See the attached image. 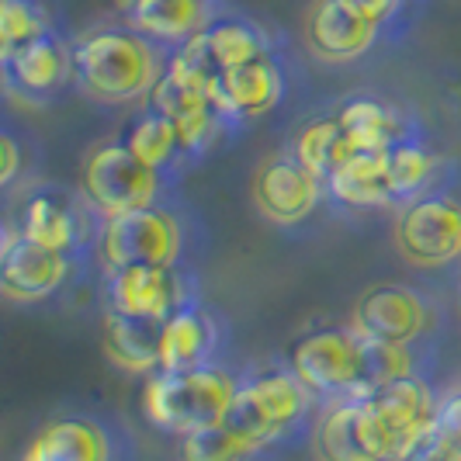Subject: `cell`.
I'll use <instances>...</instances> for the list:
<instances>
[{"mask_svg": "<svg viewBox=\"0 0 461 461\" xmlns=\"http://www.w3.org/2000/svg\"><path fill=\"white\" fill-rule=\"evenodd\" d=\"M198 42L205 49L208 63L219 69V73L247 67V63H254V59H264V56L281 52L275 32H267V28L260 22H254V18L226 14V11L198 35Z\"/></svg>", "mask_w": 461, "mask_h": 461, "instance_id": "21", "label": "cell"}, {"mask_svg": "<svg viewBox=\"0 0 461 461\" xmlns=\"http://www.w3.org/2000/svg\"><path fill=\"white\" fill-rule=\"evenodd\" d=\"M73 271H77L73 257L24 240L14 219H4V236H0V292H4V299L22 302V305L46 302L67 288Z\"/></svg>", "mask_w": 461, "mask_h": 461, "instance_id": "11", "label": "cell"}, {"mask_svg": "<svg viewBox=\"0 0 461 461\" xmlns=\"http://www.w3.org/2000/svg\"><path fill=\"white\" fill-rule=\"evenodd\" d=\"M365 357H368V385L371 393L399 382V378H430L427 375V344H389V340H368L365 337Z\"/></svg>", "mask_w": 461, "mask_h": 461, "instance_id": "30", "label": "cell"}, {"mask_svg": "<svg viewBox=\"0 0 461 461\" xmlns=\"http://www.w3.org/2000/svg\"><path fill=\"white\" fill-rule=\"evenodd\" d=\"M395 250L413 267H447L461 260V202L444 191H427L395 205Z\"/></svg>", "mask_w": 461, "mask_h": 461, "instance_id": "8", "label": "cell"}, {"mask_svg": "<svg viewBox=\"0 0 461 461\" xmlns=\"http://www.w3.org/2000/svg\"><path fill=\"white\" fill-rule=\"evenodd\" d=\"M277 455L281 451L243 438L230 423H215L177 438V461H275Z\"/></svg>", "mask_w": 461, "mask_h": 461, "instance_id": "27", "label": "cell"}, {"mask_svg": "<svg viewBox=\"0 0 461 461\" xmlns=\"http://www.w3.org/2000/svg\"><path fill=\"white\" fill-rule=\"evenodd\" d=\"M215 4H226V0H215Z\"/></svg>", "mask_w": 461, "mask_h": 461, "instance_id": "37", "label": "cell"}, {"mask_svg": "<svg viewBox=\"0 0 461 461\" xmlns=\"http://www.w3.org/2000/svg\"><path fill=\"white\" fill-rule=\"evenodd\" d=\"M97 257L104 267H187L191 222L174 202L97 219Z\"/></svg>", "mask_w": 461, "mask_h": 461, "instance_id": "4", "label": "cell"}, {"mask_svg": "<svg viewBox=\"0 0 461 461\" xmlns=\"http://www.w3.org/2000/svg\"><path fill=\"white\" fill-rule=\"evenodd\" d=\"M320 410V399L309 393L292 365L277 361L240 375V389L226 423L271 451H288L299 440L312 438Z\"/></svg>", "mask_w": 461, "mask_h": 461, "instance_id": "2", "label": "cell"}, {"mask_svg": "<svg viewBox=\"0 0 461 461\" xmlns=\"http://www.w3.org/2000/svg\"><path fill=\"white\" fill-rule=\"evenodd\" d=\"M174 49L146 39L132 24H97L73 39V87L94 104L149 101Z\"/></svg>", "mask_w": 461, "mask_h": 461, "instance_id": "1", "label": "cell"}, {"mask_svg": "<svg viewBox=\"0 0 461 461\" xmlns=\"http://www.w3.org/2000/svg\"><path fill=\"white\" fill-rule=\"evenodd\" d=\"M416 4H420V0H416Z\"/></svg>", "mask_w": 461, "mask_h": 461, "instance_id": "38", "label": "cell"}, {"mask_svg": "<svg viewBox=\"0 0 461 461\" xmlns=\"http://www.w3.org/2000/svg\"><path fill=\"white\" fill-rule=\"evenodd\" d=\"M330 198L347 208H395L393 177H389V149H354L337 174L330 177Z\"/></svg>", "mask_w": 461, "mask_h": 461, "instance_id": "22", "label": "cell"}, {"mask_svg": "<svg viewBox=\"0 0 461 461\" xmlns=\"http://www.w3.org/2000/svg\"><path fill=\"white\" fill-rule=\"evenodd\" d=\"M385 39V28L357 18L340 0H316L305 22V46L323 63H354Z\"/></svg>", "mask_w": 461, "mask_h": 461, "instance_id": "17", "label": "cell"}, {"mask_svg": "<svg viewBox=\"0 0 461 461\" xmlns=\"http://www.w3.org/2000/svg\"><path fill=\"white\" fill-rule=\"evenodd\" d=\"M285 361L309 385V393L320 399V406L371 395L365 337L350 323L305 330L292 340Z\"/></svg>", "mask_w": 461, "mask_h": 461, "instance_id": "5", "label": "cell"}, {"mask_svg": "<svg viewBox=\"0 0 461 461\" xmlns=\"http://www.w3.org/2000/svg\"><path fill=\"white\" fill-rule=\"evenodd\" d=\"M139 4H142V0H115V11H118V14H122V18H125L129 11H136Z\"/></svg>", "mask_w": 461, "mask_h": 461, "instance_id": "34", "label": "cell"}, {"mask_svg": "<svg viewBox=\"0 0 461 461\" xmlns=\"http://www.w3.org/2000/svg\"><path fill=\"white\" fill-rule=\"evenodd\" d=\"M129 434L118 430L108 416L59 413L46 420L28 440L22 461H129Z\"/></svg>", "mask_w": 461, "mask_h": 461, "instance_id": "10", "label": "cell"}, {"mask_svg": "<svg viewBox=\"0 0 461 461\" xmlns=\"http://www.w3.org/2000/svg\"><path fill=\"white\" fill-rule=\"evenodd\" d=\"M438 399L440 395L434 393L430 378H423V375L399 378V382H389V385L365 395L385 458L413 461V455L423 447V440L434 427Z\"/></svg>", "mask_w": 461, "mask_h": 461, "instance_id": "9", "label": "cell"}, {"mask_svg": "<svg viewBox=\"0 0 461 461\" xmlns=\"http://www.w3.org/2000/svg\"><path fill=\"white\" fill-rule=\"evenodd\" d=\"M226 344V320L208 305L187 302L160 330V371H187L215 365Z\"/></svg>", "mask_w": 461, "mask_h": 461, "instance_id": "18", "label": "cell"}, {"mask_svg": "<svg viewBox=\"0 0 461 461\" xmlns=\"http://www.w3.org/2000/svg\"><path fill=\"white\" fill-rule=\"evenodd\" d=\"M101 299L104 312L167 323L187 302H198V277L191 267H104Z\"/></svg>", "mask_w": 461, "mask_h": 461, "instance_id": "7", "label": "cell"}, {"mask_svg": "<svg viewBox=\"0 0 461 461\" xmlns=\"http://www.w3.org/2000/svg\"><path fill=\"white\" fill-rule=\"evenodd\" d=\"M97 219L101 215H94L84 198L77 202L63 191L39 187L35 194L24 198L18 230L24 240H32L39 247L80 260L87 243H97Z\"/></svg>", "mask_w": 461, "mask_h": 461, "instance_id": "14", "label": "cell"}, {"mask_svg": "<svg viewBox=\"0 0 461 461\" xmlns=\"http://www.w3.org/2000/svg\"><path fill=\"white\" fill-rule=\"evenodd\" d=\"M170 185H174L170 177L149 170L146 163L129 153L125 142H115V139L94 146L80 167V198L101 219L174 202Z\"/></svg>", "mask_w": 461, "mask_h": 461, "instance_id": "6", "label": "cell"}, {"mask_svg": "<svg viewBox=\"0 0 461 461\" xmlns=\"http://www.w3.org/2000/svg\"><path fill=\"white\" fill-rule=\"evenodd\" d=\"M257 212L275 222V226H299L302 219H309L316 205L323 202L326 185L316 181L295 153H275L267 160H260L254 170V185H250Z\"/></svg>", "mask_w": 461, "mask_h": 461, "instance_id": "15", "label": "cell"}, {"mask_svg": "<svg viewBox=\"0 0 461 461\" xmlns=\"http://www.w3.org/2000/svg\"><path fill=\"white\" fill-rule=\"evenodd\" d=\"M350 326L368 340L427 344L434 326V305L413 285L389 281V285H375L361 295V302L354 305Z\"/></svg>", "mask_w": 461, "mask_h": 461, "instance_id": "13", "label": "cell"}, {"mask_svg": "<svg viewBox=\"0 0 461 461\" xmlns=\"http://www.w3.org/2000/svg\"><path fill=\"white\" fill-rule=\"evenodd\" d=\"M288 91V73L281 63V52L254 59L247 67H236L219 73L215 80V108L240 129L243 122L271 115L285 101Z\"/></svg>", "mask_w": 461, "mask_h": 461, "instance_id": "16", "label": "cell"}, {"mask_svg": "<svg viewBox=\"0 0 461 461\" xmlns=\"http://www.w3.org/2000/svg\"><path fill=\"white\" fill-rule=\"evenodd\" d=\"M440 461H461V458H440Z\"/></svg>", "mask_w": 461, "mask_h": 461, "instance_id": "36", "label": "cell"}, {"mask_svg": "<svg viewBox=\"0 0 461 461\" xmlns=\"http://www.w3.org/2000/svg\"><path fill=\"white\" fill-rule=\"evenodd\" d=\"M378 461H406V458H378Z\"/></svg>", "mask_w": 461, "mask_h": 461, "instance_id": "35", "label": "cell"}, {"mask_svg": "<svg viewBox=\"0 0 461 461\" xmlns=\"http://www.w3.org/2000/svg\"><path fill=\"white\" fill-rule=\"evenodd\" d=\"M0 73H4L7 97H18L32 108H42L77 80L73 39L63 28H56L42 39H35L32 46L18 49L11 56H0Z\"/></svg>", "mask_w": 461, "mask_h": 461, "instance_id": "12", "label": "cell"}, {"mask_svg": "<svg viewBox=\"0 0 461 461\" xmlns=\"http://www.w3.org/2000/svg\"><path fill=\"white\" fill-rule=\"evenodd\" d=\"M312 455L316 461H378L385 458L378 430L371 423L365 399L330 402L312 427Z\"/></svg>", "mask_w": 461, "mask_h": 461, "instance_id": "19", "label": "cell"}, {"mask_svg": "<svg viewBox=\"0 0 461 461\" xmlns=\"http://www.w3.org/2000/svg\"><path fill=\"white\" fill-rule=\"evenodd\" d=\"M160 330L163 323L104 312V333H101L104 357L125 375L149 378L153 371H160Z\"/></svg>", "mask_w": 461, "mask_h": 461, "instance_id": "24", "label": "cell"}, {"mask_svg": "<svg viewBox=\"0 0 461 461\" xmlns=\"http://www.w3.org/2000/svg\"><path fill=\"white\" fill-rule=\"evenodd\" d=\"M129 146V153L142 160L149 170H157L163 177H177L181 167H187V149L185 139H181V129L170 115H163L157 108L146 104V112L129 125V132L122 139Z\"/></svg>", "mask_w": 461, "mask_h": 461, "instance_id": "25", "label": "cell"}, {"mask_svg": "<svg viewBox=\"0 0 461 461\" xmlns=\"http://www.w3.org/2000/svg\"><path fill=\"white\" fill-rule=\"evenodd\" d=\"M340 4L350 7L357 18H365V22L378 24L389 35H395L406 22V11L413 7L416 0H340Z\"/></svg>", "mask_w": 461, "mask_h": 461, "instance_id": "32", "label": "cell"}, {"mask_svg": "<svg viewBox=\"0 0 461 461\" xmlns=\"http://www.w3.org/2000/svg\"><path fill=\"white\" fill-rule=\"evenodd\" d=\"M22 167H24V142L18 139L14 125L4 129L0 136V185L11 187L18 177H22Z\"/></svg>", "mask_w": 461, "mask_h": 461, "instance_id": "33", "label": "cell"}, {"mask_svg": "<svg viewBox=\"0 0 461 461\" xmlns=\"http://www.w3.org/2000/svg\"><path fill=\"white\" fill-rule=\"evenodd\" d=\"M440 458H461V389H451L438 399L434 427L423 440V447L413 455V461Z\"/></svg>", "mask_w": 461, "mask_h": 461, "instance_id": "31", "label": "cell"}, {"mask_svg": "<svg viewBox=\"0 0 461 461\" xmlns=\"http://www.w3.org/2000/svg\"><path fill=\"white\" fill-rule=\"evenodd\" d=\"M236 389L240 371H232L222 361L187 371H153L142 385V413L157 430L185 438L226 423Z\"/></svg>", "mask_w": 461, "mask_h": 461, "instance_id": "3", "label": "cell"}, {"mask_svg": "<svg viewBox=\"0 0 461 461\" xmlns=\"http://www.w3.org/2000/svg\"><path fill=\"white\" fill-rule=\"evenodd\" d=\"M292 153H295V160H299L316 181L330 185V177H333L337 167L354 153V146H350V139H347L340 118L323 115L302 125L295 142H292Z\"/></svg>", "mask_w": 461, "mask_h": 461, "instance_id": "26", "label": "cell"}, {"mask_svg": "<svg viewBox=\"0 0 461 461\" xmlns=\"http://www.w3.org/2000/svg\"><path fill=\"white\" fill-rule=\"evenodd\" d=\"M222 11L226 4H215V0H142L122 22L177 52L187 42H194Z\"/></svg>", "mask_w": 461, "mask_h": 461, "instance_id": "20", "label": "cell"}, {"mask_svg": "<svg viewBox=\"0 0 461 461\" xmlns=\"http://www.w3.org/2000/svg\"><path fill=\"white\" fill-rule=\"evenodd\" d=\"M337 118L344 125L347 139L354 149H375L385 153L395 142L413 139V125L395 112L389 101L375 97V94H350L344 104L337 108Z\"/></svg>", "mask_w": 461, "mask_h": 461, "instance_id": "23", "label": "cell"}, {"mask_svg": "<svg viewBox=\"0 0 461 461\" xmlns=\"http://www.w3.org/2000/svg\"><path fill=\"white\" fill-rule=\"evenodd\" d=\"M56 11L46 0H0V56L32 46L49 32H56Z\"/></svg>", "mask_w": 461, "mask_h": 461, "instance_id": "28", "label": "cell"}, {"mask_svg": "<svg viewBox=\"0 0 461 461\" xmlns=\"http://www.w3.org/2000/svg\"><path fill=\"white\" fill-rule=\"evenodd\" d=\"M434 174H438L434 153L416 136L402 139L389 149V177H393V191L399 205L434 191Z\"/></svg>", "mask_w": 461, "mask_h": 461, "instance_id": "29", "label": "cell"}]
</instances>
